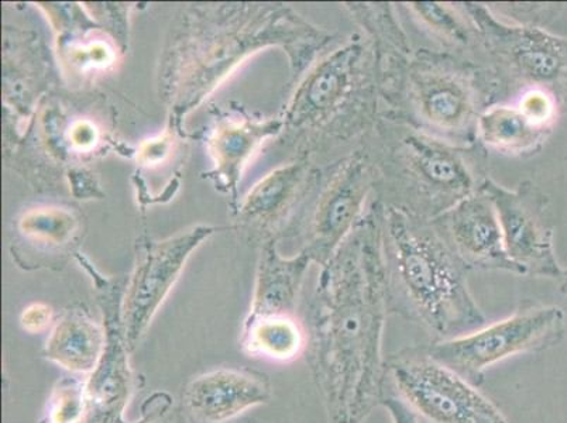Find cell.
<instances>
[{"instance_id":"277c9868","label":"cell","mask_w":567,"mask_h":423,"mask_svg":"<svg viewBox=\"0 0 567 423\" xmlns=\"http://www.w3.org/2000/svg\"><path fill=\"white\" fill-rule=\"evenodd\" d=\"M362 148L374 169V199L432 220L481 190L487 154L458 147L380 116Z\"/></svg>"},{"instance_id":"ffe728a7","label":"cell","mask_w":567,"mask_h":423,"mask_svg":"<svg viewBox=\"0 0 567 423\" xmlns=\"http://www.w3.org/2000/svg\"><path fill=\"white\" fill-rule=\"evenodd\" d=\"M85 414V383L63 379L54 386L49 400V411L41 423H81Z\"/></svg>"},{"instance_id":"44dd1931","label":"cell","mask_w":567,"mask_h":423,"mask_svg":"<svg viewBox=\"0 0 567 423\" xmlns=\"http://www.w3.org/2000/svg\"><path fill=\"white\" fill-rule=\"evenodd\" d=\"M503 17L512 22L529 25H544L559 17L561 4L555 3H503Z\"/></svg>"},{"instance_id":"8992f818","label":"cell","mask_w":567,"mask_h":423,"mask_svg":"<svg viewBox=\"0 0 567 423\" xmlns=\"http://www.w3.org/2000/svg\"><path fill=\"white\" fill-rule=\"evenodd\" d=\"M476 24V63L488 72L497 103L527 92L555 96L567 113V38L499 17L487 4L463 2Z\"/></svg>"},{"instance_id":"9a60e30c","label":"cell","mask_w":567,"mask_h":423,"mask_svg":"<svg viewBox=\"0 0 567 423\" xmlns=\"http://www.w3.org/2000/svg\"><path fill=\"white\" fill-rule=\"evenodd\" d=\"M402 18L432 41V49L476 61L478 33L465 4L447 2L395 3Z\"/></svg>"},{"instance_id":"7a4b0ae2","label":"cell","mask_w":567,"mask_h":423,"mask_svg":"<svg viewBox=\"0 0 567 423\" xmlns=\"http://www.w3.org/2000/svg\"><path fill=\"white\" fill-rule=\"evenodd\" d=\"M380 237L390 314L417 324L434 342L486 327L468 287L471 270L431 220L380 204Z\"/></svg>"},{"instance_id":"ac0fdd59","label":"cell","mask_w":567,"mask_h":423,"mask_svg":"<svg viewBox=\"0 0 567 423\" xmlns=\"http://www.w3.org/2000/svg\"><path fill=\"white\" fill-rule=\"evenodd\" d=\"M241 345L255 358L296 360L307 349V332L296 317H276L246 322Z\"/></svg>"},{"instance_id":"5bb4252c","label":"cell","mask_w":567,"mask_h":423,"mask_svg":"<svg viewBox=\"0 0 567 423\" xmlns=\"http://www.w3.org/2000/svg\"><path fill=\"white\" fill-rule=\"evenodd\" d=\"M190 247L193 245L188 244L164 246L153 251L137 268L128 287L125 308H123V322H125L128 345L132 350L141 343L151 327L154 314L172 290Z\"/></svg>"},{"instance_id":"7c38bea8","label":"cell","mask_w":567,"mask_h":423,"mask_svg":"<svg viewBox=\"0 0 567 423\" xmlns=\"http://www.w3.org/2000/svg\"><path fill=\"white\" fill-rule=\"evenodd\" d=\"M431 224L468 270L519 276L505 250L497 210L482 188L432 219Z\"/></svg>"},{"instance_id":"2e32d148","label":"cell","mask_w":567,"mask_h":423,"mask_svg":"<svg viewBox=\"0 0 567 423\" xmlns=\"http://www.w3.org/2000/svg\"><path fill=\"white\" fill-rule=\"evenodd\" d=\"M105 348V328H101L82 308H71L55 322L45 340L43 355L76 374H91Z\"/></svg>"},{"instance_id":"d6986e66","label":"cell","mask_w":567,"mask_h":423,"mask_svg":"<svg viewBox=\"0 0 567 423\" xmlns=\"http://www.w3.org/2000/svg\"><path fill=\"white\" fill-rule=\"evenodd\" d=\"M342 8L373 44L378 59L414 49L395 3L347 2Z\"/></svg>"},{"instance_id":"4fadbf2b","label":"cell","mask_w":567,"mask_h":423,"mask_svg":"<svg viewBox=\"0 0 567 423\" xmlns=\"http://www.w3.org/2000/svg\"><path fill=\"white\" fill-rule=\"evenodd\" d=\"M272 399L270 379L247 369H215L194 376L184 391V404L195 420L226 423Z\"/></svg>"},{"instance_id":"30bf717a","label":"cell","mask_w":567,"mask_h":423,"mask_svg":"<svg viewBox=\"0 0 567 423\" xmlns=\"http://www.w3.org/2000/svg\"><path fill=\"white\" fill-rule=\"evenodd\" d=\"M482 189L497 210L505 250L519 276L561 280L565 270L556 257L549 196L533 180L507 188L487 177Z\"/></svg>"},{"instance_id":"603a6c76","label":"cell","mask_w":567,"mask_h":423,"mask_svg":"<svg viewBox=\"0 0 567 423\" xmlns=\"http://www.w3.org/2000/svg\"><path fill=\"white\" fill-rule=\"evenodd\" d=\"M381 406H384L386 412H389L393 423H421L420 416L400 396H396L391 391L385 392Z\"/></svg>"},{"instance_id":"7402d4cb","label":"cell","mask_w":567,"mask_h":423,"mask_svg":"<svg viewBox=\"0 0 567 423\" xmlns=\"http://www.w3.org/2000/svg\"><path fill=\"white\" fill-rule=\"evenodd\" d=\"M172 410V396L166 392H156V394L148 396L146 404H144L142 420L134 423H183Z\"/></svg>"},{"instance_id":"9c48e42d","label":"cell","mask_w":567,"mask_h":423,"mask_svg":"<svg viewBox=\"0 0 567 423\" xmlns=\"http://www.w3.org/2000/svg\"><path fill=\"white\" fill-rule=\"evenodd\" d=\"M307 215L306 252L324 266L358 228L374 200V169L362 147L319 173Z\"/></svg>"},{"instance_id":"3957f363","label":"cell","mask_w":567,"mask_h":423,"mask_svg":"<svg viewBox=\"0 0 567 423\" xmlns=\"http://www.w3.org/2000/svg\"><path fill=\"white\" fill-rule=\"evenodd\" d=\"M378 61L381 116L453 146H478V118L497 103L482 65L432 48H414Z\"/></svg>"},{"instance_id":"52a82bcc","label":"cell","mask_w":567,"mask_h":423,"mask_svg":"<svg viewBox=\"0 0 567 423\" xmlns=\"http://www.w3.org/2000/svg\"><path fill=\"white\" fill-rule=\"evenodd\" d=\"M566 334L564 309L525 301L512 317L473 332L427 345V352L474 386L489 368L518 354L544 353Z\"/></svg>"},{"instance_id":"8fae6325","label":"cell","mask_w":567,"mask_h":423,"mask_svg":"<svg viewBox=\"0 0 567 423\" xmlns=\"http://www.w3.org/2000/svg\"><path fill=\"white\" fill-rule=\"evenodd\" d=\"M564 113L555 96L539 91L494 103L478 118V147L487 156L534 157L543 152Z\"/></svg>"},{"instance_id":"cb8c5ba5","label":"cell","mask_w":567,"mask_h":423,"mask_svg":"<svg viewBox=\"0 0 567 423\" xmlns=\"http://www.w3.org/2000/svg\"><path fill=\"white\" fill-rule=\"evenodd\" d=\"M51 322L50 308L34 306L23 313L22 324L30 333H39L49 327Z\"/></svg>"},{"instance_id":"6da1fadb","label":"cell","mask_w":567,"mask_h":423,"mask_svg":"<svg viewBox=\"0 0 567 423\" xmlns=\"http://www.w3.org/2000/svg\"><path fill=\"white\" fill-rule=\"evenodd\" d=\"M380 204L322 266L307 329V359L329 423H363L386 392V317Z\"/></svg>"},{"instance_id":"e0dca14e","label":"cell","mask_w":567,"mask_h":423,"mask_svg":"<svg viewBox=\"0 0 567 423\" xmlns=\"http://www.w3.org/2000/svg\"><path fill=\"white\" fill-rule=\"evenodd\" d=\"M311 262V257L306 252H301L292 260L272 257L260 277L255 307L247 322L265 318L293 317L298 292Z\"/></svg>"},{"instance_id":"ba28073f","label":"cell","mask_w":567,"mask_h":423,"mask_svg":"<svg viewBox=\"0 0 567 423\" xmlns=\"http://www.w3.org/2000/svg\"><path fill=\"white\" fill-rule=\"evenodd\" d=\"M386 389L431 423H508L492 400L440 361L427 348L385 358Z\"/></svg>"},{"instance_id":"5b68a950","label":"cell","mask_w":567,"mask_h":423,"mask_svg":"<svg viewBox=\"0 0 567 423\" xmlns=\"http://www.w3.org/2000/svg\"><path fill=\"white\" fill-rule=\"evenodd\" d=\"M381 116L379 61L362 33L337 40L297 87L287 121L309 152L337 159L363 146Z\"/></svg>"},{"instance_id":"d4e9b609","label":"cell","mask_w":567,"mask_h":423,"mask_svg":"<svg viewBox=\"0 0 567 423\" xmlns=\"http://www.w3.org/2000/svg\"><path fill=\"white\" fill-rule=\"evenodd\" d=\"M560 291L567 296V270H565L564 277L560 280Z\"/></svg>"}]
</instances>
